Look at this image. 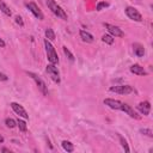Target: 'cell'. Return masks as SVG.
I'll return each mask as SVG.
<instances>
[{
    "label": "cell",
    "mask_w": 153,
    "mask_h": 153,
    "mask_svg": "<svg viewBox=\"0 0 153 153\" xmlns=\"http://www.w3.org/2000/svg\"><path fill=\"white\" fill-rule=\"evenodd\" d=\"M44 47H45V53H47V57H48V61L53 65H56L59 63V56L55 51V48L53 47V44L49 42V39H44Z\"/></svg>",
    "instance_id": "6da1fadb"
},
{
    "label": "cell",
    "mask_w": 153,
    "mask_h": 153,
    "mask_svg": "<svg viewBox=\"0 0 153 153\" xmlns=\"http://www.w3.org/2000/svg\"><path fill=\"white\" fill-rule=\"evenodd\" d=\"M47 6H48L49 10H50L55 16H57L59 18H61V19H63V20L67 19V14H66L65 10H62V7H61L60 5H57L54 0H47Z\"/></svg>",
    "instance_id": "7a4b0ae2"
},
{
    "label": "cell",
    "mask_w": 153,
    "mask_h": 153,
    "mask_svg": "<svg viewBox=\"0 0 153 153\" xmlns=\"http://www.w3.org/2000/svg\"><path fill=\"white\" fill-rule=\"evenodd\" d=\"M27 74L36 81V84H37V86H38V88H39V91H41L44 96L48 94V88H47V85H45V82L43 81V79H42L41 76H38L37 74L32 73V72H27Z\"/></svg>",
    "instance_id": "3957f363"
},
{
    "label": "cell",
    "mask_w": 153,
    "mask_h": 153,
    "mask_svg": "<svg viewBox=\"0 0 153 153\" xmlns=\"http://www.w3.org/2000/svg\"><path fill=\"white\" fill-rule=\"evenodd\" d=\"M126 14H127L131 20H135V22H141V20H142L141 13H140L135 7H131V6L126 7Z\"/></svg>",
    "instance_id": "277c9868"
},
{
    "label": "cell",
    "mask_w": 153,
    "mask_h": 153,
    "mask_svg": "<svg viewBox=\"0 0 153 153\" xmlns=\"http://www.w3.org/2000/svg\"><path fill=\"white\" fill-rule=\"evenodd\" d=\"M110 91L118 93V94H128V93L133 92V87L129 85H117V86H111Z\"/></svg>",
    "instance_id": "5b68a950"
},
{
    "label": "cell",
    "mask_w": 153,
    "mask_h": 153,
    "mask_svg": "<svg viewBox=\"0 0 153 153\" xmlns=\"http://www.w3.org/2000/svg\"><path fill=\"white\" fill-rule=\"evenodd\" d=\"M45 71H47V73L50 75V78H51L55 82H60V74H59V71H57V68L55 67V65H53V63L47 65Z\"/></svg>",
    "instance_id": "8992f818"
},
{
    "label": "cell",
    "mask_w": 153,
    "mask_h": 153,
    "mask_svg": "<svg viewBox=\"0 0 153 153\" xmlns=\"http://www.w3.org/2000/svg\"><path fill=\"white\" fill-rule=\"evenodd\" d=\"M11 108H12V110L17 114V115H19L20 117H23V118H29V115H27V112H26V110L20 105V104H18V103H16V102H12L11 103Z\"/></svg>",
    "instance_id": "52a82bcc"
},
{
    "label": "cell",
    "mask_w": 153,
    "mask_h": 153,
    "mask_svg": "<svg viewBox=\"0 0 153 153\" xmlns=\"http://www.w3.org/2000/svg\"><path fill=\"white\" fill-rule=\"evenodd\" d=\"M26 7L29 8V11H30L37 19H39V20L43 19V13H42V11L38 8V6H37L35 2H27V4H26Z\"/></svg>",
    "instance_id": "ba28073f"
},
{
    "label": "cell",
    "mask_w": 153,
    "mask_h": 153,
    "mask_svg": "<svg viewBox=\"0 0 153 153\" xmlns=\"http://www.w3.org/2000/svg\"><path fill=\"white\" fill-rule=\"evenodd\" d=\"M104 25H105V27L108 29V31L111 36H115V37H123L124 36V32L118 26H115V25H111V24H108V23L104 24Z\"/></svg>",
    "instance_id": "9c48e42d"
},
{
    "label": "cell",
    "mask_w": 153,
    "mask_h": 153,
    "mask_svg": "<svg viewBox=\"0 0 153 153\" xmlns=\"http://www.w3.org/2000/svg\"><path fill=\"white\" fill-rule=\"evenodd\" d=\"M104 104L108 105L109 108L114 109V110H121V106H122V103L120 100H115V99H111V98L104 99Z\"/></svg>",
    "instance_id": "30bf717a"
},
{
    "label": "cell",
    "mask_w": 153,
    "mask_h": 153,
    "mask_svg": "<svg viewBox=\"0 0 153 153\" xmlns=\"http://www.w3.org/2000/svg\"><path fill=\"white\" fill-rule=\"evenodd\" d=\"M121 110H123L124 112H127L130 117H133V118H140V116L134 111V109L131 108V106H129L128 104H124V103H122V106H121Z\"/></svg>",
    "instance_id": "8fae6325"
},
{
    "label": "cell",
    "mask_w": 153,
    "mask_h": 153,
    "mask_svg": "<svg viewBox=\"0 0 153 153\" xmlns=\"http://www.w3.org/2000/svg\"><path fill=\"white\" fill-rule=\"evenodd\" d=\"M137 109H139V111H140L142 115H148V114H149V110H151V104H149V102H147V100L141 102V103L137 105Z\"/></svg>",
    "instance_id": "7c38bea8"
},
{
    "label": "cell",
    "mask_w": 153,
    "mask_h": 153,
    "mask_svg": "<svg viewBox=\"0 0 153 153\" xmlns=\"http://www.w3.org/2000/svg\"><path fill=\"white\" fill-rule=\"evenodd\" d=\"M79 35H80V37H81V39L84 41V42H86V43H92L93 41H94V38H93V36L90 33V32H87V31H85V30H80V32H79Z\"/></svg>",
    "instance_id": "4fadbf2b"
},
{
    "label": "cell",
    "mask_w": 153,
    "mask_h": 153,
    "mask_svg": "<svg viewBox=\"0 0 153 153\" xmlns=\"http://www.w3.org/2000/svg\"><path fill=\"white\" fill-rule=\"evenodd\" d=\"M130 72L134 73V74H136V75H146L147 74V72L140 65H133V66H130Z\"/></svg>",
    "instance_id": "5bb4252c"
},
{
    "label": "cell",
    "mask_w": 153,
    "mask_h": 153,
    "mask_svg": "<svg viewBox=\"0 0 153 153\" xmlns=\"http://www.w3.org/2000/svg\"><path fill=\"white\" fill-rule=\"evenodd\" d=\"M133 50H134V54L136 56H139V57L145 55V48H143V45H141L139 43H134L133 44Z\"/></svg>",
    "instance_id": "9a60e30c"
},
{
    "label": "cell",
    "mask_w": 153,
    "mask_h": 153,
    "mask_svg": "<svg viewBox=\"0 0 153 153\" xmlns=\"http://www.w3.org/2000/svg\"><path fill=\"white\" fill-rule=\"evenodd\" d=\"M0 10H1V12H2V13H5V14H6V16H8V17L12 14V12H11L10 7L5 4V1H4V0H0Z\"/></svg>",
    "instance_id": "2e32d148"
},
{
    "label": "cell",
    "mask_w": 153,
    "mask_h": 153,
    "mask_svg": "<svg viewBox=\"0 0 153 153\" xmlns=\"http://www.w3.org/2000/svg\"><path fill=\"white\" fill-rule=\"evenodd\" d=\"M62 148H63L65 151H67V152H73L74 146H73L72 142H69V141H67V140H63V141H62Z\"/></svg>",
    "instance_id": "e0dca14e"
},
{
    "label": "cell",
    "mask_w": 153,
    "mask_h": 153,
    "mask_svg": "<svg viewBox=\"0 0 153 153\" xmlns=\"http://www.w3.org/2000/svg\"><path fill=\"white\" fill-rule=\"evenodd\" d=\"M44 33H45V37H47V39H49V41H53V39H55V32L53 31V29H50V27H47Z\"/></svg>",
    "instance_id": "ac0fdd59"
},
{
    "label": "cell",
    "mask_w": 153,
    "mask_h": 153,
    "mask_svg": "<svg viewBox=\"0 0 153 153\" xmlns=\"http://www.w3.org/2000/svg\"><path fill=\"white\" fill-rule=\"evenodd\" d=\"M102 41L108 43V44H112L114 43V36H111V35H103L102 36Z\"/></svg>",
    "instance_id": "d6986e66"
},
{
    "label": "cell",
    "mask_w": 153,
    "mask_h": 153,
    "mask_svg": "<svg viewBox=\"0 0 153 153\" xmlns=\"http://www.w3.org/2000/svg\"><path fill=\"white\" fill-rule=\"evenodd\" d=\"M5 123H6V126L8 128H14L17 126V121H14L13 118H6L5 120Z\"/></svg>",
    "instance_id": "ffe728a7"
},
{
    "label": "cell",
    "mask_w": 153,
    "mask_h": 153,
    "mask_svg": "<svg viewBox=\"0 0 153 153\" xmlns=\"http://www.w3.org/2000/svg\"><path fill=\"white\" fill-rule=\"evenodd\" d=\"M17 126L19 127V129L22 130V131H26V123H25V121H23V120H18L17 121Z\"/></svg>",
    "instance_id": "44dd1931"
},
{
    "label": "cell",
    "mask_w": 153,
    "mask_h": 153,
    "mask_svg": "<svg viewBox=\"0 0 153 153\" xmlns=\"http://www.w3.org/2000/svg\"><path fill=\"white\" fill-rule=\"evenodd\" d=\"M108 6H109V2H106V1H100V2L97 4L96 10H97V11H102L103 8H105V7H108Z\"/></svg>",
    "instance_id": "7402d4cb"
},
{
    "label": "cell",
    "mask_w": 153,
    "mask_h": 153,
    "mask_svg": "<svg viewBox=\"0 0 153 153\" xmlns=\"http://www.w3.org/2000/svg\"><path fill=\"white\" fill-rule=\"evenodd\" d=\"M63 53L66 54V56H67V57H68V59H69L72 62L74 61V55H73V54L69 51V49H68L67 47H63Z\"/></svg>",
    "instance_id": "603a6c76"
},
{
    "label": "cell",
    "mask_w": 153,
    "mask_h": 153,
    "mask_svg": "<svg viewBox=\"0 0 153 153\" xmlns=\"http://www.w3.org/2000/svg\"><path fill=\"white\" fill-rule=\"evenodd\" d=\"M120 141H121V145H122V147L124 148V151L126 152H129L130 149H129V147H128V143H127V141L122 137V136H120Z\"/></svg>",
    "instance_id": "cb8c5ba5"
},
{
    "label": "cell",
    "mask_w": 153,
    "mask_h": 153,
    "mask_svg": "<svg viewBox=\"0 0 153 153\" xmlns=\"http://www.w3.org/2000/svg\"><path fill=\"white\" fill-rule=\"evenodd\" d=\"M140 131H141L142 134H145V135L149 136V137H152V136H153V133H152V130H151V129H141Z\"/></svg>",
    "instance_id": "d4e9b609"
},
{
    "label": "cell",
    "mask_w": 153,
    "mask_h": 153,
    "mask_svg": "<svg viewBox=\"0 0 153 153\" xmlns=\"http://www.w3.org/2000/svg\"><path fill=\"white\" fill-rule=\"evenodd\" d=\"M16 23H17V24H19L20 26H23V25H24V23H23V20H22V17H19V16H17V17H16Z\"/></svg>",
    "instance_id": "484cf974"
},
{
    "label": "cell",
    "mask_w": 153,
    "mask_h": 153,
    "mask_svg": "<svg viewBox=\"0 0 153 153\" xmlns=\"http://www.w3.org/2000/svg\"><path fill=\"white\" fill-rule=\"evenodd\" d=\"M8 79V76L6 75V74H4V73H0V81H6Z\"/></svg>",
    "instance_id": "4316f807"
},
{
    "label": "cell",
    "mask_w": 153,
    "mask_h": 153,
    "mask_svg": "<svg viewBox=\"0 0 153 153\" xmlns=\"http://www.w3.org/2000/svg\"><path fill=\"white\" fill-rule=\"evenodd\" d=\"M5 45H6V44H5V42H4V39H2L1 37H0V48H4Z\"/></svg>",
    "instance_id": "83f0119b"
},
{
    "label": "cell",
    "mask_w": 153,
    "mask_h": 153,
    "mask_svg": "<svg viewBox=\"0 0 153 153\" xmlns=\"http://www.w3.org/2000/svg\"><path fill=\"white\" fill-rule=\"evenodd\" d=\"M2 152H11L10 149H7V148H2Z\"/></svg>",
    "instance_id": "f1b7e54d"
},
{
    "label": "cell",
    "mask_w": 153,
    "mask_h": 153,
    "mask_svg": "<svg viewBox=\"0 0 153 153\" xmlns=\"http://www.w3.org/2000/svg\"><path fill=\"white\" fill-rule=\"evenodd\" d=\"M2 142H4V137L0 135V143H2Z\"/></svg>",
    "instance_id": "f546056e"
}]
</instances>
